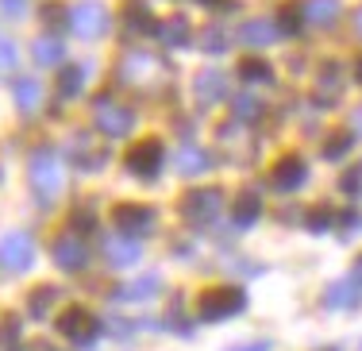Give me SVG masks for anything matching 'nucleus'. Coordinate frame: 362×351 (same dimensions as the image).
Returning <instances> with one entry per match:
<instances>
[{
    "instance_id": "5701e85b",
    "label": "nucleus",
    "mask_w": 362,
    "mask_h": 351,
    "mask_svg": "<svg viewBox=\"0 0 362 351\" xmlns=\"http://www.w3.org/2000/svg\"><path fill=\"white\" fill-rule=\"evenodd\" d=\"M85 74H89V66H66L62 78H58V93H62V97H77L81 85H85Z\"/></svg>"
},
{
    "instance_id": "a18cd8bd",
    "label": "nucleus",
    "mask_w": 362,
    "mask_h": 351,
    "mask_svg": "<svg viewBox=\"0 0 362 351\" xmlns=\"http://www.w3.org/2000/svg\"><path fill=\"white\" fill-rule=\"evenodd\" d=\"M204 4H212V0H204Z\"/></svg>"
},
{
    "instance_id": "4468645a",
    "label": "nucleus",
    "mask_w": 362,
    "mask_h": 351,
    "mask_svg": "<svg viewBox=\"0 0 362 351\" xmlns=\"http://www.w3.org/2000/svg\"><path fill=\"white\" fill-rule=\"evenodd\" d=\"M209 151H201V147H193V143H181L177 147V155H174V170L181 178H197V174H204L209 170Z\"/></svg>"
},
{
    "instance_id": "c03bdc74",
    "label": "nucleus",
    "mask_w": 362,
    "mask_h": 351,
    "mask_svg": "<svg viewBox=\"0 0 362 351\" xmlns=\"http://www.w3.org/2000/svg\"><path fill=\"white\" fill-rule=\"evenodd\" d=\"M324 351H335V347H324Z\"/></svg>"
},
{
    "instance_id": "20e7f679",
    "label": "nucleus",
    "mask_w": 362,
    "mask_h": 351,
    "mask_svg": "<svg viewBox=\"0 0 362 351\" xmlns=\"http://www.w3.org/2000/svg\"><path fill=\"white\" fill-rule=\"evenodd\" d=\"M58 332H62L66 340H74V344H89V340H97L100 324L85 305H70V309L58 313Z\"/></svg>"
},
{
    "instance_id": "7c9ffc66",
    "label": "nucleus",
    "mask_w": 362,
    "mask_h": 351,
    "mask_svg": "<svg viewBox=\"0 0 362 351\" xmlns=\"http://www.w3.org/2000/svg\"><path fill=\"white\" fill-rule=\"evenodd\" d=\"M347 151H351V135H332L324 147V159H343Z\"/></svg>"
},
{
    "instance_id": "423d86ee",
    "label": "nucleus",
    "mask_w": 362,
    "mask_h": 351,
    "mask_svg": "<svg viewBox=\"0 0 362 351\" xmlns=\"http://www.w3.org/2000/svg\"><path fill=\"white\" fill-rule=\"evenodd\" d=\"M220 201H223L220 190H189L181 197V217H185L189 224H209V220H216Z\"/></svg>"
},
{
    "instance_id": "4be33fe9",
    "label": "nucleus",
    "mask_w": 362,
    "mask_h": 351,
    "mask_svg": "<svg viewBox=\"0 0 362 351\" xmlns=\"http://www.w3.org/2000/svg\"><path fill=\"white\" fill-rule=\"evenodd\" d=\"M124 20H127V28H132V31H151L154 28V16H151V8H146L143 0H127Z\"/></svg>"
},
{
    "instance_id": "1a4fd4ad",
    "label": "nucleus",
    "mask_w": 362,
    "mask_h": 351,
    "mask_svg": "<svg viewBox=\"0 0 362 351\" xmlns=\"http://www.w3.org/2000/svg\"><path fill=\"white\" fill-rule=\"evenodd\" d=\"M112 220H116L119 236H132V239H139L143 232L154 228L151 205H116V209H112Z\"/></svg>"
},
{
    "instance_id": "0eeeda50",
    "label": "nucleus",
    "mask_w": 362,
    "mask_h": 351,
    "mask_svg": "<svg viewBox=\"0 0 362 351\" xmlns=\"http://www.w3.org/2000/svg\"><path fill=\"white\" fill-rule=\"evenodd\" d=\"M162 159H166L162 139H143V143H135V147L127 151L124 166L132 170L135 178H154V174H158V166H162Z\"/></svg>"
},
{
    "instance_id": "f03ea898",
    "label": "nucleus",
    "mask_w": 362,
    "mask_h": 351,
    "mask_svg": "<svg viewBox=\"0 0 362 351\" xmlns=\"http://www.w3.org/2000/svg\"><path fill=\"white\" fill-rule=\"evenodd\" d=\"M162 74H166V66H162V58H154L151 50H132V54L116 66V78L124 85H151L154 78H162Z\"/></svg>"
},
{
    "instance_id": "a19ab883",
    "label": "nucleus",
    "mask_w": 362,
    "mask_h": 351,
    "mask_svg": "<svg viewBox=\"0 0 362 351\" xmlns=\"http://www.w3.org/2000/svg\"><path fill=\"white\" fill-rule=\"evenodd\" d=\"M355 282H358V286H362V259H358V270H355Z\"/></svg>"
},
{
    "instance_id": "b1692460",
    "label": "nucleus",
    "mask_w": 362,
    "mask_h": 351,
    "mask_svg": "<svg viewBox=\"0 0 362 351\" xmlns=\"http://www.w3.org/2000/svg\"><path fill=\"white\" fill-rule=\"evenodd\" d=\"M158 39H162V47H181V42L189 39V23L181 20V16H174V20H166L158 28Z\"/></svg>"
},
{
    "instance_id": "e433bc0d",
    "label": "nucleus",
    "mask_w": 362,
    "mask_h": 351,
    "mask_svg": "<svg viewBox=\"0 0 362 351\" xmlns=\"http://www.w3.org/2000/svg\"><path fill=\"white\" fill-rule=\"evenodd\" d=\"M0 8H4L12 20H23V16H28V0H0Z\"/></svg>"
},
{
    "instance_id": "37998d69",
    "label": "nucleus",
    "mask_w": 362,
    "mask_h": 351,
    "mask_svg": "<svg viewBox=\"0 0 362 351\" xmlns=\"http://www.w3.org/2000/svg\"><path fill=\"white\" fill-rule=\"evenodd\" d=\"M358 35H362V8H358Z\"/></svg>"
},
{
    "instance_id": "aec40b11",
    "label": "nucleus",
    "mask_w": 362,
    "mask_h": 351,
    "mask_svg": "<svg viewBox=\"0 0 362 351\" xmlns=\"http://www.w3.org/2000/svg\"><path fill=\"white\" fill-rule=\"evenodd\" d=\"M31 54H35V62L39 66H62V58H66V47L58 39H50V35H42L31 42Z\"/></svg>"
},
{
    "instance_id": "ddd939ff",
    "label": "nucleus",
    "mask_w": 362,
    "mask_h": 351,
    "mask_svg": "<svg viewBox=\"0 0 362 351\" xmlns=\"http://www.w3.org/2000/svg\"><path fill=\"white\" fill-rule=\"evenodd\" d=\"M97 127L108 135V139H119V135H127L135 127V113L116 108V105H100L97 108Z\"/></svg>"
},
{
    "instance_id": "2eb2a0df",
    "label": "nucleus",
    "mask_w": 362,
    "mask_h": 351,
    "mask_svg": "<svg viewBox=\"0 0 362 351\" xmlns=\"http://www.w3.org/2000/svg\"><path fill=\"white\" fill-rule=\"evenodd\" d=\"M158 289H162V278H158V274H143V278L119 286L116 294H112V301H151Z\"/></svg>"
},
{
    "instance_id": "79ce46f5",
    "label": "nucleus",
    "mask_w": 362,
    "mask_h": 351,
    "mask_svg": "<svg viewBox=\"0 0 362 351\" xmlns=\"http://www.w3.org/2000/svg\"><path fill=\"white\" fill-rule=\"evenodd\" d=\"M355 74H358V81H362V58H358V62H355Z\"/></svg>"
},
{
    "instance_id": "7ed1b4c3",
    "label": "nucleus",
    "mask_w": 362,
    "mask_h": 351,
    "mask_svg": "<svg viewBox=\"0 0 362 351\" xmlns=\"http://www.w3.org/2000/svg\"><path fill=\"white\" fill-rule=\"evenodd\" d=\"M108 8L100 4V0H81V4H74L70 12V28L77 39H100L108 31Z\"/></svg>"
},
{
    "instance_id": "39448f33",
    "label": "nucleus",
    "mask_w": 362,
    "mask_h": 351,
    "mask_svg": "<svg viewBox=\"0 0 362 351\" xmlns=\"http://www.w3.org/2000/svg\"><path fill=\"white\" fill-rule=\"evenodd\" d=\"M247 305L243 289H209V294L201 297V321H228V316H235L239 309Z\"/></svg>"
},
{
    "instance_id": "f704fd0d",
    "label": "nucleus",
    "mask_w": 362,
    "mask_h": 351,
    "mask_svg": "<svg viewBox=\"0 0 362 351\" xmlns=\"http://www.w3.org/2000/svg\"><path fill=\"white\" fill-rule=\"evenodd\" d=\"M70 220H74V228H70V232H77V228H93V224H97V217H93V209H85V205H77Z\"/></svg>"
},
{
    "instance_id": "ea45409f",
    "label": "nucleus",
    "mask_w": 362,
    "mask_h": 351,
    "mask_svg": "<svg viewBox=\"0 0 362 351\" xmlns=\"http://www.w3.org/2000/svg\"><path fill=\"white\" fill-rule=\"evenodd\" d=\"M351 127H355V135H362V108H358L355 116H351Z\"/></svg>"
},
{
    "instance_id": "f257e3e1",
    "label": "nucleus",
    "mask_w": 362,
    "mask_h": 351,
    "mask_svg": "<svg viewBox=\"0 0 362 351\" xmlns=\"http://www.w3.org/2000/svg\"><path fill=\"white\" fill-rule=\"evenodd\" d=\"M28 178H31V185H35V193L47 197V201L62 193V162H58L54 151H39L28 166Z\"/></svg>"
},
{
    "instance_id": "473e14b6",
    "label": "nucleus",
    "mask_w": 362,
    "mask_h": 351,
    "mask_svg": "<svg viewBox=\"0 0 362 351\" xmlns=\"http://www.w3.org/2000/svg\"><path fill=\"white\" fill-rule=\"evenodd\" d=\"M235 120H258V100L255 97H239L235 100Z\"/></svg>"
},
{
    "instance_id": "6ab92c4d",
    "label": "nucleus",
    "mask_w": 362,
    "mask_h": 351,
    "mask_svg": "<svg viewBox=\"0 0 362 351\" xmlns=\"http://www.w3.org/2000/svg\"><path fill=\"white\" fill-rule=\"evenodd\" d=\"M358 282L355 278H343V282H335L332 289H327V305L332 309H351V305H358Z\"/></svg>"
},
{
    "instance_id": "393cba45",
    "label": "nucleus",
    "mask_w": 362,
    "mask_h": 351,
    "mask_svg": "<svg viewBox=\"0 0 362 351\" xmlns=\"http://www.w3.org/2000/svg\"><path fill=\"white\" fill-rule=\"evenodd\" d=\"M239 78L262 85V81L274 78V70H270V62H262V58H243V62H239Z\"/></svg>"
},
{
    "instance_id": "2f4dec72",
    "label": "nucleus",
    "mask_w": 362,
    "mask_h": 351,
    "mask_svg": "<svg viewBox=\"0 0 362 351\" xmlns=\"http://www.w3.org/2000/svg\"><path fill=\"white\" fill-rule=\"evenodd\" d=\"M20 340V321L16 316H4L0 321V344H16Z\"/></svg>"
},
{
    "instance_id": "9b49d317",
    "label": "nucleus",
    "mask_w": 362,
    "mask_h": 351,
    "mask_svg": "<svg viewBox=\"0 0 362 351\" xmlns=\"http://www.w3.org/2000/svg\"><path fill=\"white\" fill-rule=\"evenodd\" d=\"M54 263H58L62 270H70V274L85 270V267H89V243H85L77 232L58 236V239H54Z\"/></svg>"
},
{
    "instance_id": "bb28decb",
    "label": "nucleus",
    "mask_w": 362,
    "mask_h": 351,
    "mask_svg": "<svg viewBox=\"0 0 362 351\" xmlns=\"http://www.w3.org/2000/svg\"><path fill=\"white\" fill-rule=\"evenodd\" d=\"M255 220H258V197H251V193L239 197L235 201V224L247 228V224H255Z\"/></svg>"
},
{
    "instance_id": "a211bd4d",
    "label": "nucleus",
    "mask_w": 362,
    "mask_h": 351,
    "mask_svg": "<svg viewBox=\"0 0 362 351\" xmlns=\"http://www.w3.org/2000/svg\"><path fill=\"white\" fill-rule=\"evenodd\" d=\"M274 35H278V28L270 20H247L239 28V42L243 47H266V42H274Z\"/></svg>"
},
{
    "instance_id": "4c0bfd02",
    "label": "nucleus",
    "mask_w": 362,
    "mask_h": 351,
    "mask_svg": "<svg viewBox=\"0 0 362 351\" xmlns=\"http://www.w3.org/2000/svg\"><path fill=\"white\" fill-rule=\"evenodd\" d=\"M231 351H270V340H251L243 347H231Z\"/></svg>"
},
{
    "instance_id": "dca6fc26",
    "label": "nucleus",
    "mask_w": 362,
    "mask_h": 351,
    "mask_svg": "<svg viewBox=\"0 0 362 351\" xmlns=\"http://www.w3.org/2000/svg\"><path fill=\"white\" fill-rule=\"evenodd\" d=\"M223 97H228V78H223V74L204 70L201 78H197V100L209 108V105H216V100H223Z\"/></svg>"
},
{
    "instance_id": "72a5a7b5",
    "label": "nucleus",
    "mask_w": 362,
    "mask_h": 351,
    "mask_svg": "<svg viewBox=\"0 0 362 351\" xmlns=\"http://www.w3.org/2000/svg\"><path fill=\"white\" fill-rule=\"evenodd\" d=\"M297 16H305V8H300V4H289L286 12H281V31H297V28H300Z\"/></svg>"
},
{
    "instance_id": "9d476101",
    "label": "nucleus",
    "mask_w": 362,
    "mask_h": 351,
    "mask_svg": "<svg viewBox=\"0 0 362 351\" xmlns=\"http://www.w3.org/2000/svg\"><path fill=\"white\" fill-rule=\"evenodd\" d=\"M305 182H308V166H305V159H300V155H286V159L274 162L270 185L278 193H293V190H300Z\"/></svg>"
},
{
    "instance_id": "cd10ccee",
    "label": "nucleus",
    "mask_w": 362,
    "mask_h": 351,
    "mask_svg": "<svg viewBox=\"0 0 362 351\" xmlns=\"http://www.w3.org/2000/svg\"><path fill=\"white\" fill-rule=\"evenodd\" d=\"M16 62H20V50H16V42L0 35V74L16 70Z\"/></svg>"
},
{
    "instance_id": "a878e982",
    "label": "nucleus",
    "mask_w": 362,
    "mask_h": 351,
    "mask_svg": "<svg viewBox=\"0 0 362 351\" xmlns=\"http://www.w3.org/2000/svg\"><path fill=\"white\" fill-rule=\"evenodd\" d=\"M54 301H58V294H54V289H50V286H39L35 294H31V301H28V313L39 321V316H47L50 309H54Z\"/></svg>"
},
{
    "instance_id": "c9c22d12",
    "label": "nucleus",
    "mask_w": 362,
    "mask_h": 351,
    "mask_svg": "<svg viewBox=\"0 0 362 351\" xmlns=\"http://www.w3.org/2000/svg\"><path fill=\"white\" fill-rule=\"evenodd\" d=\"M204 47H209L212 54H223V31L220 28H209V31H204Z\"/></svg>"
},
{
    "instance_id": "6e6552de",
    "label": "nucleus",
    "mask_w": 362,
    "mask_h": 351,
    "mask_svg": "<svg viewBox=\"0 0 362 351\" xmlns=\"http://www.w3.org/2000/svg\"><path fill=\"white\" fill-rule=\"evenodd\" d=\"M31 263H35V243H31V236H23V232L0 236V267L28 270Z\"/></svg>"
},
{
    "instance_id": "f8f14e48",
    "label": "nucleus",
    "mask_w": 362,
    "mask_h": 351,
    "mask_svg": "<svg viewBox=\"0 0 362 351\" xmlns=\"http://www.w3.org/2000/svg\"><path fill=\"white\" fill-rule=\"evenodd\" d=\"M139 255H143V247H139V239H132V236H112L105 243V259H108V267H116V270L135 267Z\"/></svg>"
},
{
    "instance_id": "58836bf2",
    "label": "nucleus",
    "mask_w": 362,
    "mask_h": 351,
    "mask_svg": "<svg viewBox=\"0 0 362 351\" xmlns=\"http://www.w3.org/2000/svg\"><path fill=\"white\" fill-rule=\"evenodd\" d=\"M42 16H47V23H58V20H62V8H58V4H47V8H42Z\"/></svg>"
},
{
    "instance_id": "f3484780",
    "label": "nucleus",
    "mask_w": 362,
    "mask_h": 351,
    "mask_svg": "<svg viewBox=\"0 0 362 351\" xmlns=\"http://www.w3.org/2000/svg\"><path fill=\"white\" fill-rule=\"evenodd\" d=\"M305 20L316 23V28H332L339 20V0H305Z\"/></svg>"
},
{
    "instance_id": "c756f323",
    "label": "nucleus",
    "mask_w": 362,
    "mask_h": 351,
    "mask_svg": "<svg viewBox=\"0 0 362 351\" xmlns=\"http://www.w3.org/2000/svg\"><path fill=\"white\" fill-rule=\"evenodd\" d=\"M305 224H308V228H327V224H335L332 205H320V209H313V212L305 217Z\"/></svg>"
},
{
    "instance_id": "c85d7f7f",
    "label": "nucleus",
    "mask_w": 362,
    "mask_h": 351,
    "mask_svg": "<svg viewBox=\"0 0 362 351\" xmlns=\"http://www.w3.org/2000/svg\"><path fill=\"white\" fill-rule=\"evenodd\" d=\"M339 190L347 193V197H355V193H362V166H351L347 174L339 178Z\"/></svg>"
},
{
    "instance_id": "412c9836",
    "label": "nucleus",
    "mask_w": 362,
    "mask_h": 351,
    "mask_svg": "<svg viewBox=\"0 0 362 351\" xmlns=\"http://www.w3.org/2000/svg\"><path fill=\"white\" fill-rule=\"evenodd\" d=\"M16 105L23 108V113H35V108L42 105V85L35 78H23V81H16Z\"/></svg>"
}]
</instances>
